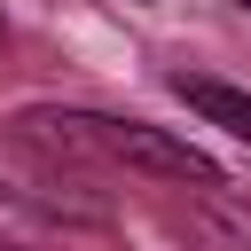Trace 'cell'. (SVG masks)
<instances>
[{"instance_id": "3957f363", "label": "cell", "mask_w": 251, "mask_h": 251, "mask_svg": "<svg viewBox=\"0 0 251 251\" xmlns=\"http://www.w3.org/2000/svg\"><path fill=\"white\" fill-rule=\"evenodd\" d=\"M24 227H31V220H24V204H16L8 188H0V251H24V243H16Z\"/></svg>"}, {"instance_id": "6da1fadb", "label": "cell", "mask_w": 251, "mask_h": 251, "mask_svg": "<svg viewBox=\"0 0 251 251\" xmlns=\"http://www.w3.org/2000/svg\"><path fill=\"white\" fill-rule=\"evenodd\" d=\"M16 141H31L39 157L55 165H133L149 180H196V188H227L220 165L157 126H133V118H102V110H24L16 118Z\"/></svg>"}, {"instance_id": "277c9868", "label": "cell", "mask_w": 251, "mask_h": 251, "mask_svg": "<svg viewBox=\"0 0 251 251\" xmlns=\"http://www.w3.org/2000/svg\"><path fill=\"white\" fill-rule=\"evenodd\" d=\"M235 8H251V0H235Z\"/></svg>"}, {"instance_id": "7a4b0ae2", "label": "cell", "mask_w": 251, "mask_h": 251, "mask_svg": "<svg viewBox=\"0 0 251 251\" xmlns=\"http://www.w3.org/2000/svg\"><path fill=\"white\" fill-rule=\"evenodd\" d=\"M173 94H180L196 118L227 126L235 141H251V94H243V86H227V78H196V71H173Z\"/></svg>"}]
</instances>
